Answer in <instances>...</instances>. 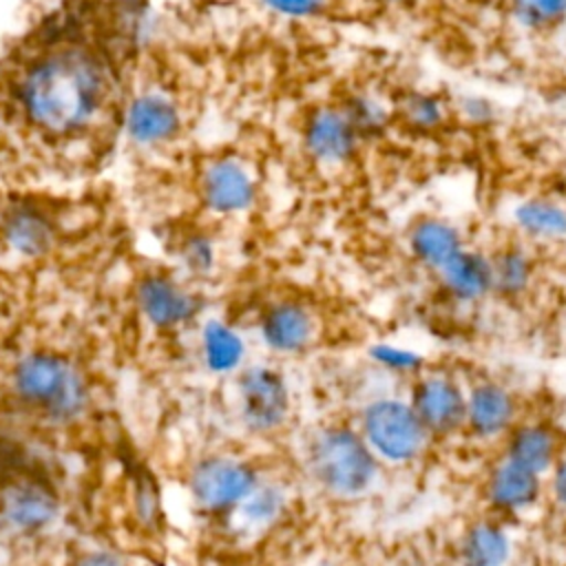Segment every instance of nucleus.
Masks as SVG:
<instances>
[{
    "mask_svg": "<svg viewBox=\"0 0 566 566\" xmlns=\"http://www.w3.org/2000/svg\"><path fill=\"white\" fill-rule=\"evenodd\" d=\"M148 0H44L0 49V175L84 179L124 135Z\"/></svg>",
    "mask_w": 566,
    "mask_h": 566,
    "instance_id": "obj_1",
    "label": "nucleus"
},
{
    "mask_svg": "<svg viewBox=\"0 0 566 566\" xmlns=\"http://www.w3.org/2000/svg\"><path fill=\"white\" fill-rule=\"evenodd\" d=\"M9 387L22 407L60 427L77 422L91 402L86 371L75 358L51 347L20 354L11 365Z\"/></svg>",
    "mask_w": 566,
    "mask_h": 566,
    "instance_id": "obj_2",
    "label": "nucleus"
},
{
    "mask_svg": "<svg viewBox=\"0 0 566 566\" xmlns=\"http://www.w3.org/2000/svg\"><path fill=\"white\" fill-rule=\"evenodd\" d=\"M310 480L332 500L365 497L380 475V462L356 424L327 422L314 429L303 449Z\"/></svg>",
    "mask_w": 566,
    "mask_h": 566,
    "instance_id": "obj_3",
    "label": "nucleus"
},
{
    "mask_svg": "<svg viewBox=\"0 0 566 566\" xmlns=\"http://www.w3.org/2000/svg\"><path fill=\"white\" fill-rule=\"evenodd\" d=\"M261 195L259 164L243 150H212L199 157L192 168V199L206 219H245L259 208Z\"/></svg>",
    "mask_w": 566,
    "mask_h": 566,
    "instance_id": "obj_4",
    "label": "nucleus"
},
{
    "mask_svg": "<svg viewBox=\"0 0 566 566\" xmlns=\"http://www.w3.org/2000/svg\"><path fill=\"white\" fill-rule=\"evenodd\" d=\"M188 128V108L181 93L150 71L142 60L137 86L128 104L124 133L142 153L175 148Z\"/></svg>",
    "mask_w": 566,
    "mask_h": 566,
    "instance_id": "obj_5",
    "label": "nucleus"
},
{
    "mask_svg": "<svg viewBox=\"0 0 566 566\" xmlns=\"http://www.w3.org/2000/svg\"><path fill=\"white\" fill-rule=\"evenodd\" d=\"M356 429L380 464L409 467L429 449L431 436L407 398L374 396L358 411Z\"/></svg>",
    "mask_w": 566,
    "mask_h": 566,
    "instance_id": "obj_6",
    "label": "nucleus"
},
{
    "mask_svg": "<svg viewBox=\"0 0 566 566\" xmlns=\"http://www.w3.org/2000/svg\"><path fill=\"white\" fill-rule=\"evenodd\" d=\"M133 298L142 318L157 332L172 334L195 325L206 307L199 285L175 268L146 263L133 276Z\"/></svg>",
    "mask_w": 566,
    "mask_h": 566,
    "instance_id": "obj_7",
    "label": "nucleus"
},
{
    "mask_svg": "<svg viewBox=\"0 0 566 566\" xmlns=\"http://www.w3.org/2000/svg\"><path fill=\"white\" fill-rule=\"evenodd\" d=\"M296 139L303 159L325 175L349 170L365 150V142L336 99L310 104L298 119Z\"/></svg>",
    "mask_w": 566,
    "mask_h": 566,
    "instance_id": "obj_8",
    "label": "nucleus"
},
{
    "mask_svg": "<svg viewBox=\"0 0 566 566\" xmlns=\"http://www.w3.org/2000/svg\"><path fill=\"white\" fill-rule=\"evenodd\" d=\"M252 327L265 352L276 358H298L318 345L323 318L307 296L279 292L259 303Z\"/></svg>",
    "mask_w": 566,
    "mask_h": 566,
    "instance_id": "obj_9",
    "label": "nucleus"
},
{
    "mask_svg": "<svg viewBox=\"0 0 566 566\" xmlns=\"http://www.w3.org/2000/svg\"><path fill=\"white\" fill-rule=\"evenodd\" d=\"M261 471L252 460L232 453H212L195 462L188 473V493L199 513L226 520L259 484Z\"/></svg>",
    "mask_w": 566,
    "mask_h": 566,
    "instance_id": "obj_10",
    "label": "nucleus"
},
{
    "mask_svg": "<svg viewBox=\"0 0 566 566\" xmlns=\"http://www.w3.org/2000/svg\"><path fill=\"white\" fill-rule=\"evenodd\" d=\"M234 396L239 418L254 436L279 433L290 422L292 389L272 363H248L234 376Z\"/></svg>",
    "mask_w": 566,
    "mask_h": 566,
    "instance_id": "obj_11",
    "label": "nucleus"
},
{
    "mask_svg": "<svg viewBox=\"0 0 566 566\" xmlns=\"http://www.w3.org/2000/svg\"><path fill=\"white\" fill-rule=\"evenodd\" d=\"M407 400L431 440L449 438L464 429L467 387L453 371L422 369L409 380Z\"/></svg>",
    "mask_w": 566,
    "mask_h": 566,
    "instance_id": "obj_12",
    "label": "nucleus"
},
{
    "mask_svg": "<svg viewBox=\"0 0 566 566\" xmlns=\"http://www.w3.org/2000/svg\"><path fill=\"white\" fill-rule=\"evenodd\" d=\"M60 515L55 491L40 478H15L0 489V526L18 537L44 533Z\"/></svg>",
    "mask_w": 566,
    "mask_h": 566,
    "instance_id": "obj_13",
    "label": "nucleus"
},
{
    "mask_svg": "<svg viewBox=\"0 0 566 566\" xmlns=\"http://www.w3.org/2000/svg\"><path fill=\"white\" fill-rule=\"evenodd\" d=\"M509 226L515 239L531 248H557L566 243V199L533 190L515 197L509 206Z\"/></svg>",
    "mask_w": 566,
    "mask_h": 566,
    "instance_id": "obj_14",
    "label": "nucleus"
},
{
    "mask_svg": "<svg viewBox=\"0 0 566 566\" xmlns=\"http://www.w3.org/2000/svg\"><path fill=\"white\" fill-rule=\"evenodd\" d=\"M402 245L405 254L418 270L436 276L469 245V241L467 232L453 219L427 212L409 221L402 234Z\"/></svg>",
    "mask_w": 566,
    "mask_h": 566,
    "instance_id": "obj_15",
    "label": "nucleus"
},
{
    "mask_svg": "<svg viewBox=\"0 0 566 566\" xmlns=\"http://www.w3.org/2000/svg\"><path fill=\"white\" fill-rule=\"evenodd\" d=\"M433 281L449 305L462 310L482 305L484 301L493 298L489 250L469 243L433 276Z\"/></svg>",
    "mask_w": 566,
    "mask_h": 566,
    "instance_id": "obj_16",
    "label": "nucleus"
},
{
    "mask_svg": "<svg viewBox=\"0 0 566 566\" xmlns=\"http://www.w3.org/2000/svg\"><path fill=\"white\" fill-rule=\"evenodd\" d=\"M517 422V398L493 378H480L467 387L464 429L478 440H500Z\"/></svg>",
    "mask_w": 566,
    "mask_h": 566,
    "instance_id": "obj_17",
    "label": "nucleus"
},
{
    "mask_svg": "<svg viewBox=\"0 0 566 566\" xmlns=\"http://www.w3.org/2000/svg\"><path fill=\"white\" fill-rule=\"evenodd\" d=\"M493 296L506 303L528 298L539 281V261L535 248L520 239H509L489 250Z\"/></svg>",
    "mask_w": 566,
    "mask_h": 566,
    "instance_id": "obj_18",
    "label": "nucleus"
},
{
    "mask_svg": "<svg viewBox=\"0 0 566 566\" xmlns=\"http://www.w3.org/2000/svg\"><path fill=\"white\" fill-rule=\"evenodd\" d=\"M544 495V478L502 458L497 460L484 482V497L489 506L502 515H520L539 504Z\"/></svg>",
    "mask_w": 566,
    "mask_h": 566,
    "instance_id": "obj_19",
    "label": "nucleus"
},
{
    "mask_svg": "<svg viewBox=\"0 0 566 566\" xmlns=\"http://www.w3.org/2000/svg\"><path fill=\"white\" fill-rule=\"evenodd\" d=\"M352 122L358 137L367 144H376L389 137L396 128L394 97L376 84H354L336 99Z\"/></svg>",
    "mask_w": 566,
    "mask_h": 566,
    "instance_id": "obj_20",
    "label": "nucleus"
},
{
    "mask_svg": "<svg viewBox=\"0 0 566 566\" xmlns=\"http://www.w3.org/2000/svg\"><path fill=\"white\" fill-rule=\"evenodd\" d=\"M290 511V489L274 478H261L248 497L226 517L243 537H259L283 522Z\"/></svg>",
    "mask_w": 566,
    "mask_h": 566,
    "instance_id": "obj_21",
    "label": "nucleus"
},
{
    "mask_svg": "<svg viewBox=\"0 0 566 566\" xmlns=\"http://www.w3.org/2000/svg\"><path fill=\"white\" fill-rule=\"evenodd\" d=\"M394 111L396 126L416 137L440 135L453 122L451 97L429 86H409L396 93Z\"/></svg>",
    "mask_w": 566,
    "mask_h": 566,
    "instance_id": "obj_22",
    "label": "nucleus"
},
{
    "mask_svg": "<svg viewBox=\"0 0 566 566\" xmlns=\"http://www.w3.org/2000/svg\"><path fill=\"white\" fill-rule=\"evenodd\" d=\"M199 356L214 376H237L248 363V338L241 327L223 316L199 323Z\"/></svg>",
    "mask_w": 566,
    "mask_h": 566,
    "instance_id": "obj_23",
    "label": "nucleus"
},
{
    "mask_svg": "<svg viewBox=\"0 0 566 566\" xmlns=\"http://www.w3.org/2000/svg\"><path fill=\"white\" fill-rule=\"evenodd\" d=\"M504 455L517 467L544 478L562 455V442L557 431L542 420L515 422L504 436Z\"/></svg>",
    "mask_w": 566,
    "mask_h": 566,
    "instance_id": "obj_24",
    "label": "nucleus"
},
{
    "mask_svg": "<svg viewBox=\"0 0 566 566\" xmlns=\"http://www.w3.org/2000/svg\"><path fill=\"white\" fill-rule=\"evenodd\" d=\"M177 272L195 285L212 281L221 270V243L214 230L206 223H188L172 237Z\"/></svg>",
    "mask_w": 566,
    "mask_h": 566,
    "instance_id": "obj_25",
    "label": "nucleus"
},
{
    "mask_svg": "<svg viewBox=\"0 0 566 566\" xmlns=\"http://www.w3.org/2000/svg\"><path fill=\"white\" fill-rule=\"evenodd\" d=\"M460 566H509L513 539L506 526L493 517H480L467 524L458 542Z\"/></svg>",
    "mask_w": 566,
    "mask_h": 566,
    "instance_id": "obj_26",
    "label": "nucleus"
},
{
    "mask_svg": "<svg viewBox=\"0 0 566 566\" xmlns=\"http://www.w3.org/2000/svg\"><path fill=\"white\" fill-rule=\"evenodd\" d=\"M509 22L526 35H548L566 27V0H504Z\"/></svg>",
    "mask_w": 566,
    "mask_h": 566,
    "instance_id": "obj_27",
    "label": "nucleus"
},
{
    "mask_svg": "<svg viewBox=\"0 0 566 566\" xmlns=\"http://www.w3.org/2000/svg\"><path fill=\"white\" fill-rule=\"evenodd\" d=\"M367 360L382 374L396 378H416L427 369V358L420 349L396 340H374L367 345Z\"/></svg>",
    "mask_w": 566,
    "mask_h": 566,
    "instance_id": "obj_28",
    "label": "nucleus"
},
{
    "mask_svg": "<svg viewBox=\"0 0 566 566\" xmlns=\"http://www.w3.org/2000/svg\"><path fill=\"white\" fill-rule=\"evenodd\" d=\"M453 106V122H460L462 126L471 130H491L500 122V108L493 102V97L475 91L460 93L451 97Z\"/></svg>",
    "mask_w": 566,
    "mask_h": 566,
    "instance_id": "obj_29",
    "label": "nucleus"
},
{
    "mask_svg": "<svg viewBox=\"0 0 566 566\" xmlns=\"http://www.w3.org/2000/svg\"><path fill=\"white\" fill-rule=\"evenodd\" d=\"M254 4L276 20L307 24L327 18L336 0H254Z\"/></svg>",
    "mask_w": 566,
    "mask_h": 566,
    "instance_id": "obj_30",
    "label": "nucleus"
},
{
    "mask_svg": "<svg viewBox=\"0 0 566 566\" xmlns=\"http://www.w3.org/2000/svg\"><path fill=\"white\" fill-rule=\"evenodd\" d=\"M133 500V513L139 522V526L155 528L159 517H161V500H159V489L150 475H139L133 484L130 491Z\"/></svg>",
    "mask_w": 566,
    "mask_h": 566,
    "instance_id": "obj_31",
    "label": "nucleus"
},
{
    "mask_svg": "<svg viewBox=\"0 0 566 566\" xmlns=\"http://www.w3.org/2000/svg\"><path fill=\"white\" fill-rule=\"evenodd\" d=\"M548 495L562 511H566V451H562L548 471Z\"/></svg>",
    "mask_w": 566,
    "mask_h": 566,
    "instance_id": "obj_32",
    "label": "nucleus"
},
{
    "mask_svg": "<svg viewBox=\"0 0 566 566\" xmlns=\"http://www.w3.org/2000/svg\"><path fill=\"white\" fill-rule=\"evenodd\" d=\"M71 566H128V562L115 551L93 548V551H86V553L77 555L71 562Z\"/></svg>",
    "mask_w": 566,
    "mask_h": 566,
    "instance_id": "obj_33",
    "label": "nucleus"
},
{
    "mask_svg": "<svg viewBox=\"0 0 566 566\" xmlns=\"http://www.w3.org/2000/svg\"><path fill=\"white\" fill-rule=\"evenodd\" d=\"M374 7L389 9V11H413L427 7L431 0H369Z\"/></svg>",
    "mask_w": 566,
    "mask_h": 566,
    "instance_id": "obj_34",
    "label": "nucleus"
},
{
    "mask_svg": "<svg viewBox=\"0 0 566 566\" xmlns=\"http://www.w3.org/2000/svg\"><path fill=\"white\" fill-rule=\"evenodd\" d=\"M312 566H340V564L334 562V559H321V562H316V564H312Z\"/></svg>",
    "mask_w": 566,
    "mask_h": 566,
    "instance_id": "obj_35",
    "label": "nucleus"
}]
</instances>
